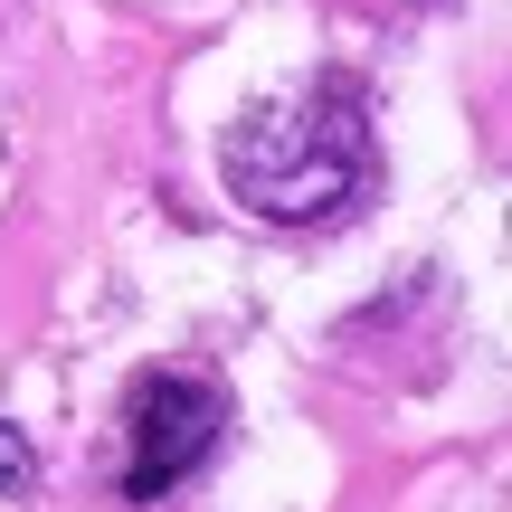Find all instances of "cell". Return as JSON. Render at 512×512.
Returning a JSON list of instances; mask_svg holds the SVG:
<instances>
[{
  "instance_id": "cell-1",
  "label": "cell",
  "mask_w": 512,
  "mask_h": 512,
  "mask_svg": "<svg viewBox=\"0 0 512 512\" xmlns=\"http://www.w3.org/2000/svg\"><path fill=\"white\" fill-rule=\"evenodd\" d=\"M228 171V200H247L256 219L275 228H304L332 219V209L361 200L370 181V86L351 67H323L304 95H275L256 105L219 152Z\"/></svg>"
},
{
  "instance_id": "cell-2",
  "label": "cell",
  "mask_w": 512,
  "mask_h": 512,
  "mask_svg": "<svg viewBox=\"0 0 512 512\" xmlns=\"http://www.w3.org/2000/svg\"><path fill=\"white\" fill-rule=\"evenodd\" d=\"M219 427H228V389L219 380H190V370H143L124 389V494L133 503H162L219 456Z\"/></svg>"
},
{
  "instance_id": "cell-3",
  "label": "cell",
  "mask_w": 512,
  "mask_h": 512,
  "mask_svg": "<svg viewBox=\"0 0 512 512\" xmlns=\"http://www.w3.org/2000/svg\"><path fill=\"white\" fill-rule=\"evenodd\" d=\"M29 475H38L29 437H19V427H0V494H29Z\"/></svg>"
}]
</instances>
